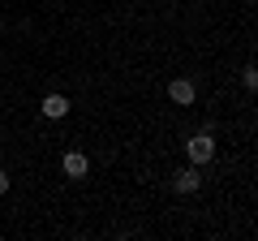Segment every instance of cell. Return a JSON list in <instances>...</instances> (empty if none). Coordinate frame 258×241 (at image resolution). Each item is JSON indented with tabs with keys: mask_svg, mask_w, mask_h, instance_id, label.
Listing matches in <instances>:
<instances>
[{
	"mask_svg": "<svg viewBox=\"0 0 258 241\" xmlns=\"http://www.w3.org/2000/svg\"><path fill=\"white\" fill-rule=\"evenodd\" d=\"M168 99L181 103V108H189V103L198 99V86H194L189 78H172V82H168Z\"/></svg>",
	"mask_w": 258,
	"mask_h": 241,
	"instance_id": "7a4b0ae2",
	"label": "cell"
},
{
	"mask_svg": "<svg viewBox=\"0 0 258 241\" xmlns=\"http://www.w3.org/2000/svg\"><path fill=\"white\" fill-rule=\"evenodd\" d=\"M43 116H47V120L69 116V99H64V95H43Z\"/></svg>",
	"mask_w": 258,
	"mask_h": 241,
	"instance_id": "5b68a950",
	"label": "cell"
},
{
	"mask_svg": "<svg viewBox=\"0 0 258 241\" xmlns=\"http://www.w3.org/2000/svg\"><path fill=\"white\" fill-rule=\"evenodd\" d=\"M185 155H189V164H198V168L211 164V159H215V134L211 130H198L189 142H185Z\"/></svg>",
	"mask_w": 258,
	"mask_h": 241,
	"instance_id": "6da1fadb",
	"label": "cell"
},
{
	"mask_svg": "<svg viewBox=\"0 0 258 241\" xmlns=\"http://www.w3.org/2000/svg\"><path fill=\"white\" fill-rule=\"evenodd\" d=\"M0 194H9V172L0 168Z\"/></svg>",
	"mask_w": 258,
	"mask_h": 241,
	"instance_id": "52a82bcc",
	"label": "cell"
},
{
	"mask_svg": "<svg viewBox=\"0 0 258 241\" xmlns=\"http://www.w3.org/2000/svg\"><path fill=\"white\" fill-rule=\"evenodd\" d=\"M198 5H203V0H198Z\"/></svg>",
	"mask_w": 258,
	"mask_h": 241,
	"instance_id": "ba28073f",
	"label": "cell"
},
{
	"mask_svg": "<svg viewBox=\"0 0 258 241\" xmlns=\"http://www.w3.org/2000/svg\"><path fill=\"white\" fill-rule=\"evenodd\" d=\"M241 86H245V91H258V65H245V69H241Z\"/></svg>",
	"mask_w": 258,
	"mask_h": 241,
	"instance_id": "8992f818",
	"label": "cell"
},
{
	"mask_svg": "<svg viewBox=\"0 0 258 241\" xmlns=\"http://www.w3.org/2000/svg\"><path fill=\"white\" fill-rule=\"evenodd\" d=\"M60 168H64V176H69V181H82V176L91 172V159H86L82 151H64V159H60Z\"/></svg>",
	"mask_w": 258,
	"mask_h": 241,
	"instance_id": "3957f363",
	"label": "cell"
},
{
	"mask_svg": "<svg viewBox=\"0 0 258 241\" xmlns=\"http://www.w3.org/2000/svg\"><path fill=\"white\" fill-rule=\"evenodd\" d=\"M203 186V172H198V164H189V168H181V172L172 176V190L176 194H194V190Z\"/></svg>",
	"mask_w": 258,
	"mask_h": 241,
	"instance_id": "277c9868",
	"label": "cell"
}]
</instances>
